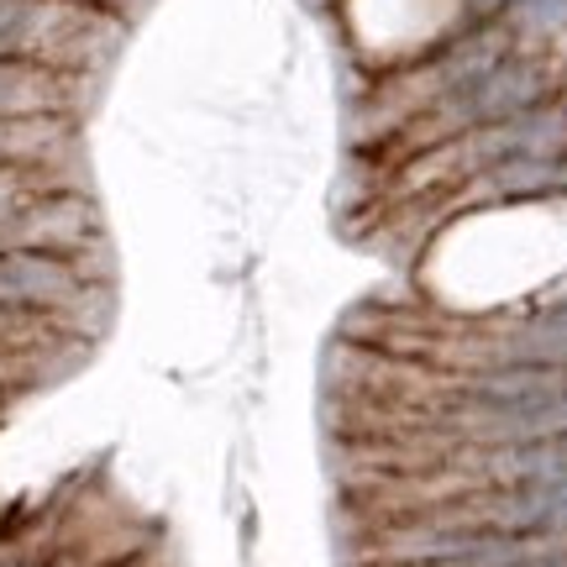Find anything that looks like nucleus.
Instances as JSON below:
<instances>
[{"label": "nucleus", "instance_id": "f257e3e1", "mask_svg": "<svg viewBox=\"0 0 567 567\" xmlns=\"http://www.w3.org/2000/svg\"><path fill=\"white\" fill-rule=\"evenodd\" d=\"M567 158V101L536 105L526 116H509L499 126H478L457 142L442 147H425L410 158L405 184L410 189H436V184H457V179H484L505 163H547Z\"/></svg>", "mask_w": 567, "mask_h": 567}, {"label": "nucleus", "instance_id": "f03ea898", "mask_svg": "<svg viewBox=\"0 0 567 567\" xmlns=\"http://www.w3.org/2000/svg\"><path fill=\"white\" fill-rule=\"evenodd\" d=\"M557 101V69H551L547 53H509L499 69H488L478 84H467L446 101L425 105L421 116L410 122L405 147L410 153H425V147H442V142H457L478 126H499L509 116H526L536 105Z\"/></svg>", "mask_w": 567, "mask_h": 567}, {"label": "nucleus", "instance_id": "7ed1b4c3", "mask_svg": "<svg viewBox=\"0 0 567 567\" xmlns=\"http://www.w3.org/2000/svg\"><path fill=\"white\" fill-rule=\"evenodd\" d=\"M90 295L80 258H53V252H21L6 247L0 252V310H17L32 321H53L63 310Z\"/></svg>", "mask_w": 567, "mask_h": 567}, {"label": "nucleus", "instance_id": "20e7f679", "mask_svg": "<svg viewBox=\"0 0 567 567\" xmlns=\"http://www.w3.org/2000/svg\"><path fill=\"white\" fill-rule=\"evenodd\" d=\"M95 237H101V216H95V205L84 200V195H74V189L32 195L11 221L0 226V243L6 247L53 252V258H80Z\"/></svg>", "mask_w": 567, "mask_h": 567}, {"label": "nucleus", "instance_id": "39448f33", "mask_svg": "<svg viewBox=\"0 0 567 567\" xmlns=\"http://www.w3.org/2000/svg\"><path fill=\"white\" fill-rule=\"evenodd\" d=\"M473 520L505 530L515 542H557V536H567V473L488 488L473 509Z\"/></svg>", "mask_w": 567, "mask_h": 567}, {"label": "nucleus", "instance_id": "423d86ee", "mask_svg": "<svg viewBox=\"0 0 567 567\" xmlns=\"http://www.w3.org/2000/svg\"><path fill=\"white\" fill-rule=\"evenodd\" d=\"M484 189L499 200H536V195H567V158L547 163H505L484 174Z\"/></svg>", "mask_w": 567, "mask_h": 567}, {"label": "nucleus", "instance_id": "0eeeda50", "mask_svg": "<svg viewBox=\"0 0 567 567\" xmlns=\"http://www.w3.org/2000/svg\"><path fill=\"white\" fill-rule=\"evenodd\" d=\"M505 27L515 38H520V32H530V38H557L567 27V0H509Z\"/></svg>", "mask_w": 567, "mask_h": 567}]
</instances>
